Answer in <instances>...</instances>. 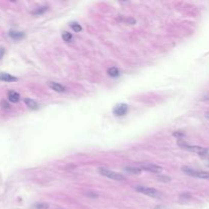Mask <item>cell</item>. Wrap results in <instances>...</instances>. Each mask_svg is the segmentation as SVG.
<instances>
[{
  "mask_svg": "<svg viewBox=\"0 0 209 209\" xmlns=\"http://www.w3.org/2000/svg\"><path fill=\"white\" fill-rule=\"evenodd\" d=\"M177 144L179 145L180 148L183 149H186L188 151H191V152H194V153H197L199 154L201 156H204L207 154L208 150L204 147H201V146H193V145H189L188 143H186L185 141L183 140H177Z\"/></svg>",
  "mask_w": 209,
  "mask_h": 209,
  "instance_id": "6da1fadb",
  "label": "cell"
},
{
  "mask_svg": "<svg viewBox=\"0 0 209 209\" xmlns=\"http://www.w3.org/2000/svg\"><path fill=\"white\" fill-rule=\"evenodd\" d=\"M172 135H174V137H177V139H180V140H182V139L185 137V134L183 133V132H174V133H172Z\"/></svg>",
  "mask_w": 209,
  "mask_h": 209,
  "instance_id": "ac0fdd59",
  "label": "cell"
},
{
  "mask_svg": "<svg viewBox=\"0 0 209 209\" xmlns=\"http://www.w3.org/2000/svg\"><path fill=\"white\" fill-rule=\"evenodd\" d=\"M7 97H8V100H9V101L12 102V103L19 102L20 99V94H19L17 92H15V91H9V92H8V95H7Z\"/></svg>",
  "mask_w": 209,
  "mask_h": 209,
  "instance_id": "ba28073f",
  "label": "cell"
},
{
  "mask_svg": "<svg viewBox=\"0 0 209 209\" xmlns=\"http://www.w3.org/2000/svg\"><path fill=\"white\" fill-rule=\"evenodd\" d=\"M1 106L3 107L4 109H8V108H9V104L6 101H4V100H3V101L1 102Z\"/></svg>",
  "mask_w": 209,
  "mask_h": 209,
  "instance_id": "ffe728a7",
  "label": "cell"
},
{
  "mask_svg": "<svg viewBox=\"0 0 209 209\" xmlns=\"http://www.w3.org/2000/svg\"><path fill=\"white\" fill-rule=\"evenodd\" d=\"M36 209H46L48 208V204L46 203H39V204H36Z\"/></svg>",
  "mask_w": 209,
  "mask_h": 209,
  "instance_id": "d6986e66",
  "label": "cell"
},
{
  "mask_svg": "<svg viewBox=\"0 0 209 209\" xmlns=\"http://www.w3.org/2000/svg\"><path fill=\"white\" fill-rule=\"evenodd\" d=\"M48 86L55 92H58V93H63L66 91V88L62 86L61 84H58V83H55V82H49L48 83Z\"/></svg>",
  "mask_w": 209,
  "mask_h": 209,
  "instance_id": "52a82bcc",
  "label": "cell"
},
{
  "mask_svg": "<svg viewBox=\"0 0 209 209\" xmlns=\"http://www.w3.org/2000/svg\"><path fill=\"white\" fill-rule=\"evenodd\" d=\"M25 103L28 107L31 108V109H38V108H39V104H38L35 100L31 99V98H26Z\"/></svg>",
  "mask_w": 209,
  "mask_h": 209,
  "instance_id": "30bf717a",
  "label": "cell"
},
{
  "mask_svg": "<svg viewBox=\"0 0 209 209\" xmlns=\"http://www.w3.org/2000/svg\"><path fill=\"white\" fill-rule=\"evenodd\" d=\"M62 39L65 41V42H71L73 40V35L68 32H64L62 33Z\"/></svg>",
  "mask_w": 209,
  "mask_h": 209,
  "instance_id": "5bb4252c",
  "label": "cell"
},
{
  "mask_svg": "<svg viewBox=\"0 0 209 209\" xmlns=\"http://www.w3.org/2000/svg\"><path fill=\"white\" fill-rule=\"evenodd\" d=\"M157 180L162 183H169L170 180H171V179H170L169 177H167V175H158V177H157Z\"/></svg>",
  "mask_w": 209,
  "mask_h": 209,
  "instance_id": "9a60e30c",
  "label": "cell"
},
{
  "mask_svg": "<svg viewBox=\"0 0 209 209\" xmlns=\"http://www.w3.org/2000/svg\"><path fill=\"white\" fill-rule=\"evenodd\" d=\"M0 81H3V82H14V81H17V78H15V77L11 76V74H9L1 73V74H0Z\"/></svg>",
  "mask_w": 209,
  "mask_h": 209,
  "instance_id": "9c48e42d",
  "label": "cell"
},
{
  "mask_svg": "<svg viewBox=\"0 0 209 209\" xmlns=\"http://www.w3.org/2000/svg\"><path fill=\"white\" fill-rule=\"evenodd\" d=\"M47 9H48V7H47V6L40 7V8H38V9L34 10V11H33V14H43V12H45Z\"/></svg>",
  "mask_w": 209,
  "mask_h": 209,
  "instance_id": "e0dca14e",
  "label": "cell"
},
{
  "mask_svg": "<svg viewBox=\"0 0 209 209\" xmlns=\"http://www.w3.org/2000/svg\"><path fill=\"white\" fill-rule=\"evenodd\" d=\"M71 29L74 30V32H81L82 31V27H81V25H79L78 23H73V24L71 25Z\"/></svg>",
  "mask_w": 209,
  "mask_h": 209,
  "instance_id": "2e32d148",
  "label": "cell"
},
{
  "mask_svg": "<svg viewBox=\"0 0 209 209\" xmlns=\"http://www.w3.org/2000/svg\"><path fill=\"white\" fill-rule=\"evenodd\" d=\"M125 170L126 172L131 174H134V175H137V174H141V169L140 168H137V167H132V166H126L125 167Z\"/></svg>",
  "mask_w": 209,
  "mask_h": 209,
  "instance_id": "4fadbf2b",
  "label": "cell"
},
{
  "mask_svg": "<svg viewBox=\"0 0 209 209\" xmlns=\"http://www.w3.org/2000/svg\"><path fill=\"white\" fill-rule=\"evenodd\" d=\"M99 172L104 177H108L110 180H125V177L122 174H118L117 171H112V170L105 168V167H99Z\"/></svg>",
  "mask_w": 209,
  "mask_h": 209,
  "instance_id": "3957f363",
  "label": "cell"
},
{
  "mask_svg": "<svg viewBox=\"0 0 209 209\" xmlns=\"http://www.w3.org/2000/svg\"><path fill=\"white\" fill-rule=\"evenodd\" d=\"M182 170L185 172L186 174L191 175V177H198V179H203V180H208L209 179V172L208 171H202V170H196L193 168H190L188 166H183Z\"/></svg>",
  "mask_w": 209,
  "mask_h": 209,
  "instance_id": "7a4b0ae2",
  "label": "cell"
},
{
  "mask_svg": "<svg viewBox=\"0 0 209 209\" xmlns=\"http://www.w3.org/2000/svg\"><path fill=\"white\" fill-rule=\"evenodd\" d=\"M3 54H4V49H3V48H0V59L2 58Z\"/></svg>",
  "mask_w": 209,
  "mask_h": 209,
  "instance_id": "44dd1931",
  "label": "cell"
},
{
  "mask_svg": "<svg viewBox=\"0 0 209 209\" xmlns=\"http://www.w3.org/2000/svg\"><path fill=\"white\" fill-rule=\"evenodd\" d=\"M129 111V106L125 103H120V104H117V106L113 109V113L117 117H120V115H125L126 112Z\"/></svg>",
  "mask_w": 209,
  "mask_h": 209,
  "instance_id": "8992f818",
  "label": "cell"
},
{
  "mask_svg": "<svg viewBox=\"0 0 209 209\" xmlns=\"http://www.w3.org/2000/svg\"><path fill=\"white\" fill-rule=\"evenodd\" d=\"M9 37L12 38V39H14V40H20V39H22V38L25 37V34L23 32H19V31H10Z\"/></svg>",
  "mask_w": 209,
  "mask_h": 209,
  "instance_id": "8fae6325",
  "label": "cell"
},
{
  "mask_svg": "<svg viewBox=\"0 0 209 209\" xmlns=\"http://www.w3.org/2000/svg\"><path fill=\"white\" fill-rule=\"evenodd\" d=\"M205 117H207V118H208V120H209V111H207V112H206V113H205Z\"/></svg>",
  "mask_w": 209,
  "mask_h": 209,
  "instance_id": "603a6c76",
  "label": "cell"
},
{
  "mask_svg": "<svg viewBox=\"0 0 209 209\" xmlns=\"http://www.w3.org/2000/svg\"><path fill=\"white\" fill-rule=\"evenodd\" d=\"M136 191H138L139 193H142V194L149 196V197H153V198H160L161 194L158 192L156 189H153V188H148V187H142V186H137L136 187Z\"/></svg>",
  "mask_w": 209,
  "mask_h": 209,
  "instance_id": "277c9868",
  "label": "cell"
},
{
  "mask_svg": "<svg viewBox=\"0 0 209 209\" xmlns=\"http://www.w3.org/2000/svg\"><path fill=\"white\" fill-rule=\"evenodd\" d=\"M154 209H167V208H165L164 206H161V205H157L154 207Z\"/></svg>",
  "mask_w": 209,
  "mask_h": 209,
  "instance_id": "7402d4cb",
  "label": "cell"
},
{
  "mask_svg": "<svg viewBox=\"0 0 209 209\" xmlns=\"http://www.w3.org/2000/svg\"><path fill=\"white\" fill-rule=\"evenodd\" d=\"M141 168L144 170H147V171L153 172V174H161L162 172V167L159 165H156V164L153 163H143L141 164Z\"/></svg>",
  "mask_w": 209,
  "mask_h": 209,
  "instance_id": "5b68a950",
  "label": "cell"
},
{
  "mask_svg": "<svg viewBox=\"0 0 209 209\" xmlns=\"http://www.w3.org/2000/svg\"><path fill=\"white\" fill-rule=\"evenodd\" d=\"M107 74L109 77H112V78H117V77L120 76V69H118L117 68H114V66H112V68H109L107 69Z\"/></svg>",
  "mask_w": 209,
  "mask_h": 209,
  "instance_id": "7c38bea8",
  "label": "cell"
}]
</instances>
